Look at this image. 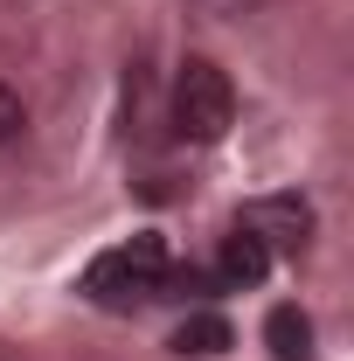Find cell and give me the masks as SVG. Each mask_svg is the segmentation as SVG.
Segmentation results:
<instances>
[{"label":"cell","instance_id":"cell-1","mask_svg":"<svg viewBox=\"0 0 354 361\" xmlns=\"http://www.w3.org/2000/svg\"><path fill=\"white\" fill-rule=\"evenodd\" d=\"M167 126H174V139H188V146H216V139L236 126V84H229V70H222V63L188 56V63L174 70Z\"/></svg>","mask_w":354,"mask_h":361},{"label":"cell","instance_id":"cell-2","mask_svg":"<svg viewBox=\"0 0 354 361\" xmlns=\"http://www.w3.org/2000/svg\"><path fill=\"white\" fill-rule=\"evenodd\" d=\"M167 243L146 229L133 243H118V250H104V257H90L84 271V292L97 306H111V313H126V306H146V299H160V278H167Z\"/></svg>","mask_w":354,"mask_h":361},{"label":"cell","instance_id":"cell-3","mask_svg":"<svg viewBox=\"0 0 354 361\" xmlns=\"http://www.w3.org/2000/svg\"><path fill=\"white\" fill-rule=\"evenodd\" d=\"M236 223L250 229L271 257H306V250H312V229H319L306 195H257V202L236 209Z\"/></svg>","mask_w":354,"mask_h":361},{"label":"cell","instance_id":"cell-4","mask_svg":"<svg viewBox=\"0 0 354 361\" xmlns=\"http://www.w3.org/2000/svg\"><path fill=\"white\" fill-rule=\"evenodd\" d=\"M271 264H278V257H271L264 243H257L243 223H229V236H222V250H216V264H209V285H222V292H257V285L271 278Z\"/></svg>","mask_w":354,"mask_h":361},{"label":"cell","instance_id":"cell-5","mask_svg":"<svg viewBox=\"0 0 354 361\" xmlns=\"http://www.w3.org/2000/svg\"><path fill=\"white\" fill-rule=\"evenodd\" d=\"M167 348H174L181 361H216V355L236 348V326H229L222 313H202V306H195V313L174 326V341H167Z\"/></svg>","mask_w":354,"mask_h":361},{"label":"cell","instance_id":"cell-6","mask_svg":"<svg viewBox=\"0 0 354 361\" xmlns=\"http://www.w3.org/2000/svg\"><path fill=\"white\" fill-rule=\"evenodd\" d=\"M264 348H271V361H312V319H306V306H271L264 313Z\"/></svg>","mask_w":354,"mask_h":361},{"label":"cell","instance_id":"cell-7","mask_svg":"<svg viewBox=\"0 0 354 361\" xmlns=\"http://www.w3.org/2000/svg\"><path fill=\"white\" fill-rule=\"evenodd\" d=\"M21 126H28V104H21V90L0 84V146H14V139H21Z\"/></svg>","mask_w":354,"mask_h":361}]
</instances>
